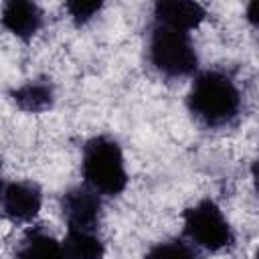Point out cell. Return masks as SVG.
<instances>
[{
    "label": "cell",
    "instance_id": "6da1fadb",
    "mask_svg": "<svg viewBox=\"0 0 259 259\" xmlns=\"http://www.w3.org/2000/svg\"><path fill=\"white\" fill-rule=\"evenodd\" d=\"M190 115L204 127L219 130L231 125L243 109V93L237 81L223 69L196 73L186 97Z\"/></svg>",
    "mask_w": 259,
    "mask_h": 259
},
{
    "label": "cell",
    "instance_id": "7a4b0ae2",
    "mask_svg": "<svg viewBox=\"0 0 259 259\" xmlns=\"http://www.w3.org/2000/svg\"><path fill=\"white\" fill-rule=\"evenodd\" d=\"M83 180L99 196H117L127 186V172L119 144L109 136H93L83 146Z\"/></svg>",
    "mask_w": 259,
    "mask_h": 259
},
{
    "label": "cell",
    "instance_id": "3957f363",
    "mask_svg": "<svg viewBox=\"0 0 259 259\" xmlns=\"http://www.w3.org/2000/svg\"><path fill=\"white\" fill-rule=\"evenodd\" d=\"M148 59L166 79H184L198 71V55L190 32L156 22L150 30Z\"/></svg>",
    "mask_w": 259,
    "mask_h": 259
},
{
    "label": "cell",
    "instance_id": "277c9868",
    "mask_svg": "<svg viewBox=\"0 0 259 259\" xmlns=\"http://www.w3.org/2000/svg\"><path fill=\"white\" fill-rule=\"evenodd\" d=\"M184 237L198 249L219 253L235 243V233L212 198H202L182 212Z\"/></svg>",
    "mask_w": 259,
    "mask_h": 259
},
{
    "label": "cell",
    "instance_id": "5b68a950",
    "mask_svg": "<svg viewBox=\"0 0 259 259\" xmlns=\"http://www.w3.org/2000/svg\"><path fill=\"white\" fill-rule=\"evenodd\" d=\"M61 214L67 229L97 231L101 219V196L87 184L73 186L61 196Z\"/></svg>",
    "mask_w": 259,
    "mask_h": 259
},
{
    "label": "cell",
    "instance_id": "8992f818",
    "mask_svg": "<svg viewBox=\"0 0 259 259\" xmlns=\"http://www.w3.org/2000/svg\"><path fill=\"white\" fill-rule=\"evenodd\" d=\"M42 204V192L36 182L12 180L2 188V212L14 225L30 223Z\"/></svg>",
    "mask_w": 259,
    "mask_h": 259
},
{
    "label": "cell",
    "instance_id": "52a82bcc",
    "mask_svg": "<svg viewBox=\"0 0 259 259\" xmlns=\"http://www.w3.org/2000/svg\"><path fill=\"white\" fill-rule=\"evenodd\" d=\"M2 26L20 40H30L42 26V10L34 2L10 0L2 6Z\"/></svg>",
    "mask_w": 259,
    "mask_h": 259
},
{
    "label": "cell",
    "instance_id": "ba28073f",
    "mask_svg": "<svg viewBox=\"0 0 259 259\" xmlns=\"http://www.w3.org/2000/svg\"><path fill=\"white\" fill-rule=\"evenodd\" d=\"M206 16V10L198 2L188 0H160L154 4V22L170 28L190 32Z\"/></svg>",
    "mask_w": 259,
    "mask_h": 259
},
{
    "label": "cell",
    "instance_id": "9c48e42d",
    "mask_svg": "<svg viewBox=\"0 0 259 259\" xmlns=\"http://www.w3.org/2000/svg\"><path fill=\"white\" fill-rule=\"evenodd\" d=\"M16 259H67L63 243H59L42 227L28 229L16 245Z\"/></svg>",
    "mask_w": 259,
    "mask_h": 259
},
{
    "label": "cell",
    "instance_id": "30bf717a",
    "mask_svg": "<svg viewBox=\"0 0 259 259\" xmlns=\"http://www.w3.org/2000/svg\"><path fill=\"white\" fill-rule=\"evenodd\" d=\"M12 99L22 111L40 113V111H47L53 107L55 87H53L51 79H47V77L30 79L12 91Z\"/></svg>",
    "mask_w": 259,
    "mask_h": 259
},
{
    "label": "cell",
    "instance_id": "8fae6325",
    "mask_svg": "<svg viewBox=\"0 0 259 259\" xmlns=\"http://www.w3.org/2000/svg\"><path fill=\"white\" fill-rule=\"evenodd\" d=\"M63 249L67 259H103L105 245L97 231L67 229Z\"/></svg>",
    "mask_w": 259,
    "mask_h": 259
},
{
    "label": "cell",
    "instance_id": "7c38bea8",
    "mask_svg": "<svg viewBox=\"0 0 259 259\" xmlns=\"http://www.w3.org/2000/svg\"><path fill=\"white\" fill-rule=\"evenodd\" d=\"M144 259H202L196 245L184 239H168L152 245Z\"/></svg>",
    "mask_w": 259,
    "mask_h": 259
},
{
    "label": "cell",
    "instance_id": "4fadbf2b",
    "mask_svg": "<svg viewBox=\"0 0 259 259\" xmlns=\"http://www.w3.org/2000/svg\"><path fill=\"white\" fill-rule=\"evenodd\" d=\"M101 2H81V0H73V2H65V8L69 12V16L73 18V22L77 26L87 24L99 10H101Z\"/></svg>",
    "mask_w": 259,
    "mask_h": 259
},
{
    "label": "cell",
    "instance_id": "5bb4252c",
    "mask_svg": "<svg viewBox=\"0 0 259 259\" xmlns=\"http://www.w3.org/2000/svg\"><path fill=\"white\" fill-rule=\"evenodd\" d=\"M247 20L255 30H259V0H255L247 6Z\"/></svg>",
    "mask_w": 259,
    "mask_h": 259
},
{
    "label": "cell",
    "instance_id": "9a60e30c",
    "mask_svg": "<svg viewBox=\"0 0 259 259\" xmlns=\"http://www.w3.org/2000/svg\"><path fill=\"white\" fill-rule=\"evenodd\" d=\"M251 176H253V186H255V192L259 198V158L251 164Z\"/></svg>",
    "mask_w": 259,
    "mask_h": 259
},
{
    "label": "cell",
    "instance_id": "2e32d148",
    "mask_svg": "<svg viewBox=\"0 0 259 259\" xmlns=\"http://www.w3.org/2000/svg\"><path fill=\"white\" fill-rule=\"evenodd\" d=\"M255 259H259V251H257V253H255Z\"/></svg>",
    "mask_w": 259,
    "mask_h": 259
}]
</instances>
